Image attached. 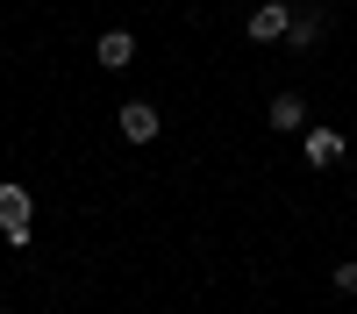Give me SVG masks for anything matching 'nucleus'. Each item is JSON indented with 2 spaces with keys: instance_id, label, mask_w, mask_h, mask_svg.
Segmentation results:
<instances>
[{
  "instance_id": "423d86ee",
  "label": "nucleus",
  "mask_w": 357,
  "mask_h": 314,
  "mask_svg": "<svg viewBox=\"0 0 357 314\" xmlns=\"http://www.w3.org/2000/svg\"><path fill=\"white\" fill-rule=\"evenodd\" d=\"M272 129H279V136L307 129V100H301V93H272Z\"/></svg>"
},
{
  "instance_id": "7ed1b4c3",
  "label": "nucleus",
  "mask_w": 357,
  "mask_h": 314,
  "mask_svg": "<svg viewBox=\"0 0 357 314\" xmlns=\"http://www.w3.org/2000/svg\"><path fill=\"white\" fill-rule=\"evenodd\" d=\"M114 129H122L129 143H158V129H165V122H158V107H151V100H122Z\"/></svg>"
},
{
  "instance_id": "f03ea898",
  "label": "nucleus",
  "mask_w": 357,
  "mask_h": 314,
  "mask_svg": "<svg viewBox=\"0 0 357 314\" xmlns=\"http://www.w3.org/2000/svg\"><path fill=\"white\" fill-rule=\"evenodd\" d=\"M243 29H250V43H286V29H293V8H286V0H264V8H257Z\"/></svg>"
},
{
  "instance_id": "20e7f679",
  "label": "nucleus",
  "mask_w": 357,
  "mask_h": 314,
  "mask_svg": "<svg viewBox=\"0 0 357 314\" xmlns=\"http://www.w3.org/2000/svg\"><path fill=\"white\" fill-rule=\"evenodd\" d=\"M301 150H307V164H314V171L343 164V129H307V136H301Z\"/></svg>"
},
{
  "instance_id": "f257e3e1",
  "label": "nucleus",
  "mask_w": 357,
  "mask_h": 314,
  "mask_svg": "<svg viewBox=\"0 0 357 314\" xmlns=\"http://www.w3.org/2000/svg\"><path fill=\"white\" fill-rule=\"evenodd\" d=\"M29 221H36V193H29V186H0V236H8L15 250H29Z\"/></svg>"
},
{
  "instance_id": "39448f33",
  "label": "nucleus",
  "mask_w": 357,
  "mask_h": 314,
  "mask_svg": "<svg viewBox=\"0 0 357 314\" xmlns=\"http://www.w3.org/2000/svg\"><path fill=\"white\" fill-rule=\"evenodd\" d=\"M93 57H100V65H107V72H122V65H129V57H136V36H129V29H107V36L93 43Z\"/></svg>"
},
{
  "instance_id": "6e6552de",
  "label": "nucleus",
  "mask_w": 357,
  "mask_h": 314,
  "mask_svg": "<svg viewBox=\"0 0 357 314\" xmlns=\"http://www.w3.org/2000/svg\"><path fill=\"white\" fill-rule=\"evenodd\" d=\"M336 293H357V257H350V265H336Z\"/></svg>"
},
{
  "instance_id": "0eeeda50",
  "label": "nucleus",
  "mask_w": 357,
  "mask_h": 314,
  "mask_svg": "<svg viewBox=\"0 0 357 314\" xmlns=\"http://www.w3.org/2000/svg\"><path fill=\"white\" fill-rule=\"evenodd\" d=\"M286 43H293V50H314V43H321V8H301V15H293Z\"/></svg>"
}]
</instances>
